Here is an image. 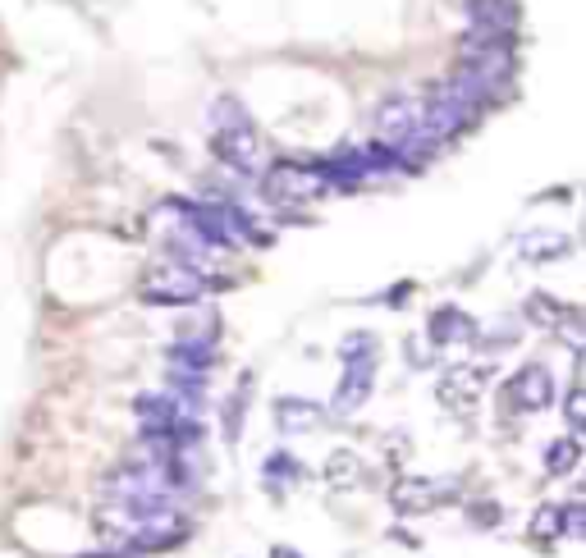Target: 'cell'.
<instances>
[{
	"instance_id": "cell-1",
	"label": "cell",
	"mask_w": 586,
	"mask_h": 558,
	"mask_svg": "<svg viewBox=\"0 0 586 558\" xmlns=\"http://www.w3.org/2000/svg\"><path fill=\"white\" fill-rule=\"evenodd\" d=\"M101 531L115 540V554H152V549H170L184 540V517L174 504H124L110 499L101 513Z\"/></svg>"
},
{
	"instance_id": "cell-2",
	"label": "cell",
	"mask_w": 586,
	"mask_h": 558,
	"mask_svg": "<svg viewBox=\"0 0 586 558\" xmlns=\"http://www.w3.org/2000/svg\"><path fill=\"white\" fill-rule=\"evenodd\" d=\"M202 293H207V275L184 261L161 266L142 279V302H152V307H193Z\"/></svg>"
},
{
	"instance_id": "cell-3",
	"label": "cell",
	"mask_w": 586,
	"mask_h": 558,
	"mask_svg": "<svg viewBox=\"0 0 586 558\" xmlns=\"http://www.w3.org/2000/svg\"><path fill=\"white\" fill-rule=\"evenodd\" d=\"M216 110H225V124H216V138H211V147H216V156L225 165H234V170H257L261 161V142H257V129L248 124V115H243L234 101H220Z\"/></svg>"
},
{
	"instance_id": "cell-4",
	"label": "cell",
	"mask_w": 586,
	"mask_h": 558,
	"mask_svg": "<svg viewBox=\"0 0 586 558\" xmlns=\"http://www.w3.org/2000/svg\"><path fill=\"white\" fill-rule=\"evenodd\" d=\"M326 188H330L326 174L303 161H275L266 170V179H261V193L271 197V202H316Z\"/></svg>"
},
{
	"instance_id": "cell-5",
	"label": "cell",
	"mask_w": 586,
	"mask_h": 558,
	"mask_svg": "<svg viewBox=\"0 0 586 558\" xmlns=\"http://www.w3.org/2000/svg\"><path fill=\"white\" fill-rule=\"evenodd\" d=\"M554 376L550 366L541 362H527L522 371H513V380L504 385V403H509V412H545L554 403Z\"/></svg>"
},
{
	"instance_id": "cell-6",
	"label": "cell",
	"mask_w": 586,
	"mask_h": 558,
	"mask_svg": "<svg viewBox=\"0 0 586 558\" xmlns=\"http://www.w3.org/2000/svg\"><path fill=\"white\" fill-rule=\"evenodd\" d=\"M481 389H486V366H449L445 376L435 380V398H440V408L458 412V417L477 408Z\"/></svg>"
},
{
	"instance_id": "cell-7",
	"label": "cell",
	"mask_w": 586,
	"mask_h": 558,
	"mask_svg": "<svg viewBox=\"0 0 586 558\" xmlns=\"http://www.w3.org/2000/svg\"><path fill=\"white\" fill-rule=\"evenodd\" d=\"M440 499H449V485L431 481V476H399L390 490V504L399 517H426Z\"/></svg>"
},
{
	"instance_id": "cell-8",
	"label": "cell",
	"mask_w": 586,
	"mask_h": 558,
	"mask_svg": "<svg viewBox=\"0 0 586 558\" xmlns=\"http://www.w3.org/2000/svg\"><path fill=\"white\" fill-rule=\"evenodd\" d=\"M472 28L486 37H509L518 23V0H467Z\"/></svg>"
},
{
	"instance_id": "cell-9",
	"label": "cell",
	"mask_w": 586,
	"mask_h": 558,
	"mask_svg": "<svg viewBox=\"0 0 586 558\" xmlns=\"http://www.w3.org/2000/svg\"><path fill=\"white\" fill-rule=\"evenodd\" d=\"M371 380H376V357H358V362H344V380H339L335 408L353 412L358 403H367Z\"/></svg>"
},
{
	"instance_id": "cell-10",
	"label": "cell",
	"mask_w": 586,
	"mask_h": 558,
	"mask_svg": "<svg viewBox=\"0 0 586 558\" xmlns=\"http://www.w3.org/2000/svg\"><path fill=\"white\" fill-rule=\"evenodd\" d=\"M518 252L527 261H564L573 252V238L559 234V229H532V234H522Z\"/></svg>"
},
{
	"instance_id": "cell-11",
	"label": "cell",
	"mask_w": 586,
	"mask_h": 558,
	"mask_svg": "<svg viewBox=\"0 0 586 558\" xmlns=\"http://www.w3.org/2000/svg\"><path fill=\"white\" fill-rule=\"evenodd\" d=\"M321 417H326V412H321V403H312V398H280V403H275V421H280L284 435H289V430L293 435L316 430Z\"/></svg>"
},
{
	"instance_id": "cell-12",
	"label": "cell",
	"mask_w": 586,
	"mask_h": 558,
	"mask_svg": "<svg viewBox=\"0 0 586 558\" xmlns=\"http://www.w3.org/2000/svg\"><path fill=\"white\" fill-rule=\"evenodd\" d=\"M477 334V325H472V316L458 312V307H440V312H431V344L445 348V344H458V339H472Z\"/></svg>"
},
{
	"instance_id": "cell-13",
	"label": "cell",
	"mask_w": 586,
	"mask_h": 558,
	"mask_svg": "<svg viewBox=\"0 0 586 558\" xmlns=\"http://www.w3.org/2000/svg\"><path fill=\"white\" fill-rule=\"evenodd\" d=\"M362 476H367V467H362V458L353 449H335L326 458V485L330 490H358Z\"/></svg>"
},
{
	"instance_id": "cell-14",
	"label": "cell",
	"mask_w": 586,
	"mask_h": 558,
	"mask_svg": "<svg viewBox=\"0 0 586 558\" xmlns=\"http://www.w3.org/2000/svg\"><path fill=\"white\" fill-rule=\"evenodd\" d=\"M527 321L541 325V330H559V325L573 321V307H564V302L550 298V293H532V298H527Z\"/></svg>"
},
{
	"instance_id": "cell-15",
	"label": "cell",
	"mask_w": 586,
	"mask_h": 558,
	"mask_svg": "<svg viewBox=\"0 0 586 558\" xmlns=\"http://www.w3.org/2000/svg\"><path fill=\"white\" fill-rule=\"evenodd\" d=\"M577 462H582V444H577L573 435H564V440H554L550 449H545V472L550 476H573Z\"/></svg>"
},
{
	"instance_id": "cell-16",
	"label": "cell",
	"mask_w": 586,
	"mask_h": 558,
	"mask_svg": "<svg viewBox=\"0 0 586 558\" xmlns=\"http://www.w3.org/2000/svg\"><path fill=\"white\" fill-rule=\"evenodd\" d=\"M339 357H344V362H358V357H376V339H371V334H348L344 344H339Z\"/></svg>"
},
{
	"instance_id": "cell-17",
	"label": "cell",
	"mask_w": 586,
	"mask_h": 558,
	"mask_svg": "<svg viewBox=\"0 0 586 558\" xmlns=\"http://www.w3.org/2000/svg\"><path fill=\"white\" fill-rule=\"evenodd\" d=\"M532 536H536V540L564 536V531H559V508H536V517H532Z\"/></svg>"
},
{
	"instance_id": "cell-18",
	"label": "cell",
	"mask_w": 586,
	"mask_h": 558,
	"mask_svg": "<svg viewBox=\"0 0 586 558\" xmlns=\"http://www.w3.org/2000/svg\"><path fill=\"white\" fill-rule=\"evenodd\" d=\"M559 531H564V536H586V522H582V504H564L559 508Z\"/></svg>"
},
{
	"instance_id": "cell-19",
	"label": "cell",
	"mask_w": 586,
	"mask_h": 558,
	"mask_svg": "<svg viewBox=\"0 0 586 558\" xmlns=\"http://www.w3.org/2000/svg\"><path fill=\"white\" fill-rule=\"evenodd\" d=\"M564 412H568V426H573V430H582V421H586V398H582V389H568Z\"/></svg>"
},
{
	"instance_id": "cell-20",
	"label": "cell",
	"mask_w": 586,
	"mask_h": 558,
	"mask_svg": "<svg viewBox=\"0 0 586 558\" xmlns=\"http://www.w3.org/2000/svg\"><path fill=\"white\" fill-rule=\"evenodd\" d=\"M472 522H481V526H495V522H500V508H495V504H481V508H472Z\"/></svg>"
},
{
	"instance_id": "cell-21",
	"label": "cell",
	"mask_w": 586,
	"mask_h": 558,
	"mask_svg": "<svg viewBox=\"0 0 586 558\" xmlns=\"http://www.w3.org/2000/svg\"><path fill=\"white\" fill-rule=\"evenodd\" d=\"M271 558H298V549H289V545H275V554Z\"/></svg>"
},
{
	"instance_id": "cell-22",
	"label": "cell",
	"mask_w": 586,
	"mask_h": 558,
	"mask_svg": "<svg viewBox=\"0 0 586 558\" xmlns=\"http://www.w3.org/2000/svg\"><path fill=\"white\" fill-rule=\"evenodd\" d=\"M92 558H129V554H115V549H106V554H92Z\"/></svg>"
}]
</instances>
